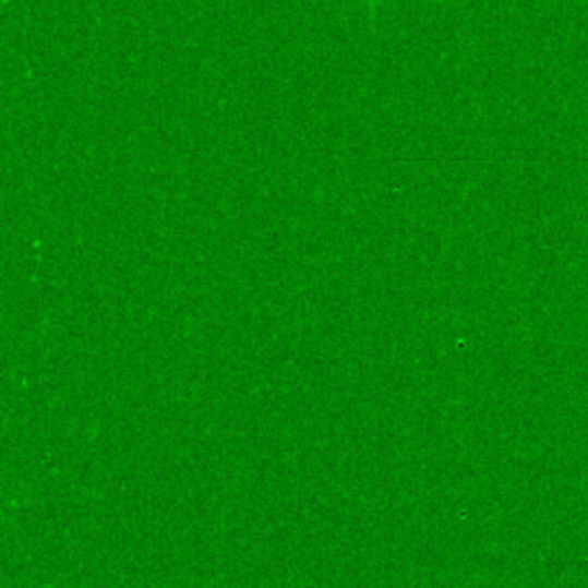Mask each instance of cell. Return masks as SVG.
I'll list each match as a JSON object with an SVG mask.
<instances>
[{
  "mask_svg": "<svg viewBox=\"0 0 588 588\" xmlns=\"http://www.w3.org/2000/svg\"><path fill=\"white\" fill-rule=\"evenodd\" d=\"M363 3H368V5H373V3H380V0H363Z\"/></svg>",
  "mask_w": 588,
  "mask_h": 588,
  "instance_id": "cell-1",
  "label": "cell"
}]
</instances>
